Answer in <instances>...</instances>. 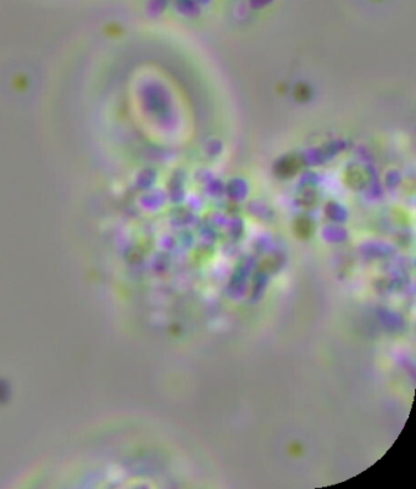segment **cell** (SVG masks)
Listing matches in <instances>:
<instances>
[{
	"instance_id": "6da1fadb",
	"label": "cell",
	"mask_w": 416,
	"mask_h": 489,
	"mask_svg": "<svg viewBox=\"0 0 416 489\" xmlns=\"http://www.w3.org/2000/svg\"><path fill=\"white\" fill-rule=\"evenodd\" d=\"M374 1H381V0H374Z\"/></svg>"
}]
</instances>
